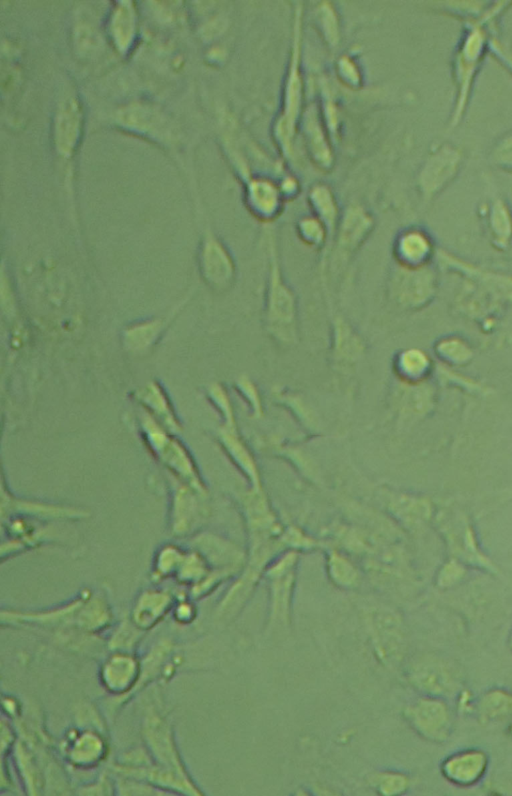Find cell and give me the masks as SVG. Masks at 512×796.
<instances>
[{
	"instance_id": "cell-20",
	"label": "cell",
	"mask_w": 512,
	"mask_h": 796,
	"mask_svg": "<svg viewBox=\"0 0 512 796\" xmlns=\"http://www.w3.org/2000/svg\"><path fill=\"white\" fill-rule=\"evenodd\" d=\"M274 574L275 575H274V586H273L274 590L273 615L274 616L281 615L284 618L288 607V599L292 584V579H291L292 575L291 572H288V574H285V576H283L284 574L283 571L282 574L279 573V571H275Z\"/></svg>"
},
{
	"instance_id": "cell-22",
	"label": "cell",
	"mask_w": 512,
	"mask_h": 796,
	"mask_svg": "<svg viewBox=\"0 0 512 796\" xmlns=\"http://www.w3.org/2000/svg\"><path fill=\"white\" fill-rule=\"evenodd\" d=\"M237 387L243 397L248 401L251 409L255 413H260L262 410V400L255 383L249 377L243 376L238 380Z\"/></svg>"
},
{
	"instance_id": "cell-14",
	"label": "cell",
	"mask_w": 512,
	"mask_h": 796,
	"mask_svg": "<svg viewBox=\"0 0 512 796\" xmlns=\"http://www.w3.org/2000/svg\"><path fill=\"white\" fill-rule=\"evenodd\" d=\"M173 495L171 506L172 532L176 535L187 534L196 523V494H203L192 487L179 483Z\"/></svg>"
},
{
	"instance_id": "cell-12",
	"label": "cell",
	"mask_w": 512,
	"mask_h": 796,
	"mask_svg": "<svg viewBox=\"0 0 512 796\" xmlns=\"http://www.w3.org/2000/svg\"><path fill=\"white\" fill-rule=\"evenodd\" d=\"M432 356L418 347L398 350L392 357L391 367L395 377L405 385L425 383L432 375L435 364Z\"/></svg>"
},
{
	"instance_id": "cell-23",
	"label": "cell",
	"mask_w": 512,
	"mask_h": 796,
	"mask_svg": "<svg viewBox=\"0 0 512 796\" xmlns=\"http://www.w3.org/2000/svg\"><path fill=\"white\" fill-rule=\"evenodd\" d=\"M501 167L512 171V135L503 139L494 150V158Z\"/></svg>"
},
{
	"instance_id": "cell-24",
	"label": "cell",
	"mask_w": 512,
	"mask_h": 796,
	"mask_svg": "<svg viewBox=\"0 0 512 796\" xmlns=\"http://www.w3.org/2000/svg\"><path fill=\"white\" fill-rule=\"evenodd\" d=\"M510 645H511V648H512V634H511V637H510Z\"/></svg>"
},
{
	"instance_id": "cell-21",
	"label": "cell",
	"mask_w": 512,
	"mask_h": 796,
	"mask_svg": "<svg viewBox=\"0 0 512 796\" xmlns=\"http://www.w3.org/2000/svg\"><path fill=\"white\" fill-rule=\"evenodd\" d=\"M408 778L400 773H385L377 780V789L384 795L402 793L408 787Z\"/></svg>"
},
{
	"instance_id": "cell-13",
	"label": "cell",
	"mask_w": 512,
	"mask_h": 796,
	"mask_svg": "<svg viewBox=\"0 0 512 796\" xmlns=\"http://www.w3.org/2000/svg\"><path fill=\"white\" fill-rule=\"evenodd\" d=\"M485 222L492 246L506 251L512 245V209L502 198H496L485 207Z\"/></svg>"
},
{
	"instance_id": "cell-1",
	"label": "cell",
	"mask_w": 512,
	"mask_h": 796,
	"mask_svg": "<svg viewBox=\"0 0 512 796\" xmlns=\"http://www.w3.org/2000/svg\"><path fill=\"white\" fill-rule=\"evenodd\" d=\"M267 278L262 323L273 343L290 348L299 339V301L283 273L279 246L272 233L267 235Z\"/></svg>"
},
{
	"instance_id": "cell-11",
	"label": "cell",
	"mask_w": 512,
	"mask_h": 796,
	"mask_svg": "<svg viewBox=\"0 0 512 796\" xmlns=\"http://www.w3.org/2000/svg\"><path fill=\"white\" fill-rule=\"evenodd\" d=\"M460 166L458 151L449 146L439 149L428 161L422 177L421 191L425 199H431L454 178Z\"/></svg>"
},
{
	"instance_id": "cell-10",
	"label": "cell",
	"mask_w": 512,
	"mask_h": 796,
	"mask_svg": "<svg viewBox=\"0 0 512 796\" xmlns=\"http://www.w3.org/2000/svg\"><path fill=\"white\" fill-rule=\"evenodd\" d=\"M487 767L486 753L478 749H466L447 757L441 765V772L449 782L466 787L479 782Z\"/></svg>"
},
{
	"instance_id": "cell-7",
	"label": "cell",
	"mask_w": 512,
	"mask_h": 796,
	"mask_svg": "<svg viewBox=\"0 0 512 796\" xmlns=\"http://www.w3.org/2000/svg\"><path fill=\"white\" fill-rule=\"evenodd\" d=\"M394 265L415 269L434 263L438 248L432 234L422 226L412 225L400 230L392 243Z\"/></svg>"
},
{
	"instance_id": "cell-2",
	"label": "cell",
	"mask_w": 512,
	"mask_h": 796,
	"mask_svg": "<svg viewBox=\"0 0 512 796\" xmlns=\"http://www.w3.org/2000/svg\"><path fill=\"white\" fill-rule=\"evenodd\" d=\"M502 5L491 6L466 22L464 33L458 43L452 61V73L456 87L455 106L450 119L451 127L462 119L468 105L471 90L480 66L489 50V33L486 24L494 20L504 9Z\"/></svg>"
},
{
	"instance_id": "cell-6",
	"label": "cell",
	"mask_w": 512,
	"mask_h": 796,
	"mask_svg": "<svg viewBox=\"0 0 512 796\" xmlns=\"http://www.w3.org/2000/svg\"><path fill=\"white\" fill-rule=\"evenodd\" d=\"M374 219L361 206L349 207L340 218L335 236L331 259L336 269L347 266L373 231Z\"/></svg>"
},
{
	"instance_id": "cell-9",
	"label": "cell",
	"mask_w": 512,
	"mask_h": 796,
	"mask_svg": "<svg viewBox=\"0 0 512 796\" xmlns=\"http://www.w3.org/2000/svg\"><path fill=\"white\" fill-rule=\"evenodd\" d=\"M366 352V343L358 331L342 316L337 315L331 324L330 360L337 368H350Z\"/></svg>"
},
{
	"instance_id": "cell-4",
	"label": "cell",
	"mask_w": 512,
	"mask_h": 796,
	"mask_svg": "<svg viewBox=\"0 0 512 796\" xmlns=\"http://www.w3.org/2000/svg\"><path fill=\"white\" fill-rule=\"evenodd\" d=\"M141 434L153 456L160 460L179 483L186 484L204 494L205 486L201 481L197 466L181 441L166 428L153 422H144Z\"/></svg>"
},
{
	"instance_id": "cell-8",
	"label": "cell",
	"mask_w": 512,
	"mask_h": 796,
	"mask_svg": "<svg viewBox=\"0 0 512 796\" xmlns=\"http://www.w3.org/2000/svg\"><path fill=\"white\" fill-rule=\"evenodd\" d=\"M405 715L411 726L430 741L443 742L451 733L452 716L441 698L419 699L407 707Z\"/></svg>"
},
{
	"instance_id": "cell-5",
	"label": "cell",
	"mask_w": 512,
	"mask_h": 796,
	"mask_svg": "<svg viewBox=\"0 0 512 796\" xmlns=\"http://www.w3.org/2000/svg\"><path fill=\"white\" fill-rule=\"evenodd\" d=\"M408 678L418 690L436 698L456 695L462 682L456 665L435 655H426L411 663Z\"/></svg>"
},
{
	"instance_id": "cell-19",
	"label": "cell",
	"mask_w": 512,
	"mask_h": 796,
	"mask_svg": "<svg viewBox=\"0 0 512 796\" xmlns=\"http://www.w3.org/2000/svg\"><path fill=\"white\" fill-rule=\"evenodd\" d=\"M479 717L492 721L512 714V694L504 690H491L478 702Z\"/></svg>"
},
{
	"instance_id": "cell-18",
	"label": "cell",
	"mask_w": 512,
	"mask_h": 796,
	"mask_svg": "<svg viewBox=\"0 0 512 796\" xmlns=\"http://www.w3.org/2000/svg\"><path fill=\"white\" fill-rule=\"evenodd\" d=\"M310 204L314 215L327 227L331 242H333L340 217L338 206L332 193L325 187H316L311 191Z\"/></svg>"
},
{
	"instance_id": "cell-3",
	"label": "cell",
	"mask_w": 512,
	"mask_h": 796,
	"mask_svg": "<svg viewBox=\"0 0 512 796\" xmlns=\"http://www.w3.org/2000/svg\"><path fill=\"white\" fill-rule=\"evenodd\" d=\"M439 287V273L433 264L409 269L394 265L387 281L388 297L401 310L417 312L435 298Z\"/></svg>"
},
{
	"instance_id": "cell-15",
	"label": "cell",
	"mask_w": 512,
	"mask_h": 796,
	"mask_svg": "<svg viewBox=\"0 0 512 796\" xmlns=\"http://www.w3.org/2000/svg\"><path fill=\"white\" fill-rule=\"evenodd\" d=\"M246 200L251 214L263 222L274 220L282 209L279 192L268 183L251 185Z\"/></svg>"
},
{
	"instance_id": "cell-17",
	"label": "cell",
	"mask_w": 512,
	"mask_h": 796,
	"mask_svg": "<svg viewBox=\"0 0 512 796\" xmlns=\"http://www.w3.org/2000/svg\"><path fill=\"white\" fill-rule=\"evenodd\" d=\"M296 234L304 245L322 254L321 267L322 271H324L328 257L327 245L331 242V237L325 224L315 215L304 216L296 224Z\"/></svg>"
},
{
	"instance_id": "cell-16",
	"label": "cell",
	"mask_w": 512,
	"mask_h": 796,
	"mask_svg": "<svg viewBox=\"0 0 512 796\" xmlns=\"http://www.w3.org/2000/svg\"><path fill=\"white\" fill-rule=\"evenodd\" d=\"M432 349L438 361L450 367L465 366L473 360L475 355L472 344L458 334L439 337L434 342Z\"/></svg>"
}]
</instances>
